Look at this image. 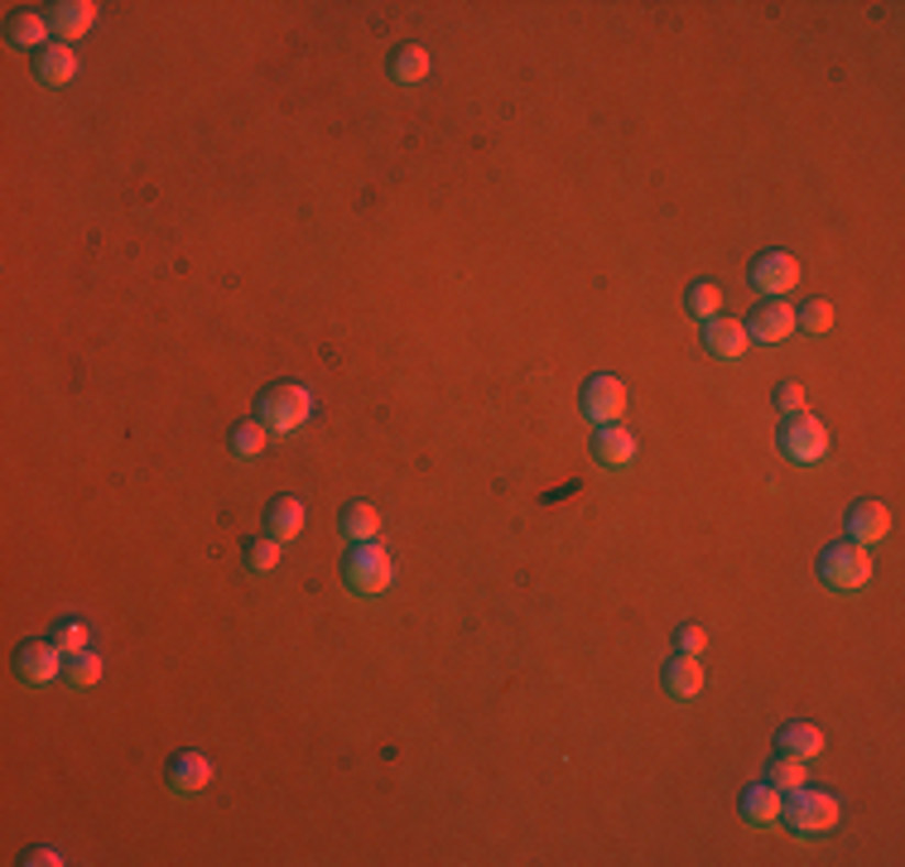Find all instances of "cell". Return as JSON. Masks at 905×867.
<instances>
[{"instance_id":"25","label":"cell","mask_w":905,"mask_h":867,"mask_svg":"<svg viewBox=\"0 0 905 867\" xmlns=\"http://www.w3.org/2000/svg\"><path fill=\"white\" fill-rule=\"evenodd\" d=\"M265 443H271V429H265L261 419H246V425L232 429V453L236 458H261Z\"/></svg>"},{"instance_id":"27","label":"cell","mask_w":905,"mask_h":867,"mask_svg":"<svg viewBox=\"0 0 905 867\" xmlns=\"http://www.w3.org/2000/svg\"><path fill=\"white\" fill-rule=\"evenodd\" d=\"M87 641H92V632H87V622H82V617H63L58 627H54V646L63 650V656H78V650H92Z\"/></svg>"},{"instance_id":"17","label":"cell","mask_w":905,"mask_h":867,"mask_svg":"<svg viewBox=\"0 0 905 867\" xmlns=\"http://www.w3.org/2000/svg\"><path fill=\"white\" fill-rule=\"evenodd\" d=\"M265 520H271V535L279 545L285 540H299V530L309 526V506L299 502V496H275L271 512H265Z\"/></svg>"},{"instance_id":"23","label":"cell","mask_w":905,"mask_h":867,"mask_svg":"<svg viewBox=\"0 0 905 867\" xmlns=\"http://www.w3.org/2000/svg\"><path fill=\"white\" fill-rule=\"evenodd\" d=\"M766 781L790 795V790L809 786V761H805V757H790V751H781V757H775L771 767H766Z\"/></svg>"},{"instance_id":"15","label":"cell","mask_w":905,"mask_h":867,"mask_svg":"<svg viewBox=\"0 0 905 867\" xmlns=\"http://www.w3.org/2000/svg\"><path fill=\"white\" fill-rule=\"evenodd\" d=\"M48 24L63 44H73L97 24V6L92 0H58V6H48Z\"/></svg>"},{"instance_id":"20","label":"cell","mask_w":905,"mask_h":867,"mask_svg":"<svg viewBox=\"0 0 905 867\" xmlns=\"http://www.w3.org/2000/svg\"><path fill=\"white\" fill-rule=\"evenodd\" d=\"M429 68H433V58H429L424 44H400V48H395V58H390V78L400 83V87L424 83Z\"/></svg>"},{"instance_id":"1","label":"cell","mask_w":905,"mask_h":867,"mask_svg":"<svg viewBox=\"0 0 905 867\" xmlns=\"http://www.w3.org/2000/svg\"><path fill=\"white\" fill-rule=\"evenodd\" d=\"M838 820H843V805H838L834 790H814V786H799L785 795V810H781V824L790 834L799 838H824L834 834Z\"/></svg>"},{"instance_id":"24","label":"cell","mask_w":905,"mask_h":867,"mask_svg":"<svg viewBox=\"0 0 905 867\" xmlns=\"http://www.w3.org/2000/svg\"><path fill=\"white\" fill-rule=\"evenodd\" d=\"M828 328H834V304H828V299H809L805 309H795V333L824 338Z\"/></svg>"},{"instance_id":"10","label":"cell","mask_w":905,"mask_h":867,"mask_svg":"<svg viewBox=\"0 0 905 867\" xmlns=\"http://www.w3.org/2000/svg\"><path fill=\"white\" fill-rule=\"evenodd\" d=\"M747 318H751V323H747V338L766 342V348H775V342H785V338H795V304H785V299H761Z\"/></svg>"},{"instance_id":"32","label":"cell","mask_w":905,"mask_h":867,"mask_svg":"<svg viewBox=\"0 0 905 867\" xmlns=\"http://www.w3.org/2000/svg\"><path fill=\"white\" fill-rule=\"evenodd\" d=\"M24 867H63V853L58 848H30L24 853Z\"/></svg>"},{"instance_id":"22","label":"cell","mask_w":905,"mask_h":867,"mask_svg":"<svg viewBox=\"0 0 905 867\" xmlns=\"http://www.w3.org/2000/svg\"><path fill=\"white\" fill-rule=\"evenodd\" d=\"M342 535H347L352 545L376 540V535H380V512H376L372 502H352V506H347V516H342Z\"/></svg>"},{"instance_id":"16","label":"cell","mask_w":905,"mask_h":867,"mask_svg":"<svg viewBox=\"0 0 905 867\" xmlns=\"http://www.w3.org/2000/svg\"><path fill=\"white\" fill-rule=\"evenodd\" d=\"M665 690H670V699H680V704L698 699V690H704V666H698V656H680V650H674V660L665 666Z\"/></svg>"},{"instance_id":"8","label":"cell","mask_w":905,"mask_h":867,"mask_svg":"<svg viewBox=\"0 0 905 867\" xmlns=\"http://www.w3.org/2000/svg\"><path fill=\"white\" fill-rule=\"evenodd\" d=\"M583 415L593 425H621V415H627V381L607 376V372L588 376V386H583Z\"/></svg>"},{"instance_id":"9","label":"cell","mask_w":905,"mask_h":867,"mask_svg":"<svg viewBox=\"0 0 905 867\" xmlns=\"http://www.w3.org/2000/svg\"><path fill=\"white\" fill-rule=\"evenodd\" d=\"M704 348H708L713 362H728V366H737V362H742V356H747V348H751L747 323H742V318H728V314L708 318V323H704Z\"/></svg>"},{"instance_id":"19","label":"cell","mask_w":905,"mask_h":867,"mask_svg":"<svg viewBox=\"0 0 905 867\" xmlns=\"http://www.w3.org/2000/svg\"><path fill=\"white\" fill-rule=\"evenodd\" d=\"M781 751H790V757H805V761H814L824 751V728L819 723H805V718H795V723H785L781 728Z\"/></svg>"},{"instance_id":"4","label":"cell","mask_w":905,"mask_h":867,"mask_svg":"<svg viewBox=\"0 0 905 867\" xmlns=\"http://www.w3.org/2000/svg\"><path fill=\"white\" fill-rule=\"evenodd\" d=\"M872 573H876L872 550H862V545H852V540L828 545V550L819 555V579L834 593H862L867 583H872Z\"/></svg>"},{"instance_id":"13","label":"cell","mask_w":905,"mask_h":867,"mask_svg":"<svg viewBox=\"0 0 905 867\" xmlns=\"http://www.w3.org/2000/svg\"><path fill=\"white\" fill-rule=\"evenodd\" d=\"M891 535V512L882 502H858L848 512V540L862 545V550H872V545H882Z\"/></svg>"},{"instance_id":"26","label":"cell","mask_w":905,"mask_h":867,"mask_svg":"<svg viewBox=\"0 0 905 867\" xmlns=\"http://www.w3.org/2000/svg\"><path fill=\"white\" fill-rule=\"evenodd\" d=\"M101 670H107V660H101L97 650H78V656H68V684H78V690H92V684L101 680Z\"/></svg>"},{"instance_id":"30","label":"cell","mask_w":905,"mask_h":867,"mask_svg":"<svg viewBox=\"0 0 905 867\" xmlns=\"http://www.w3.org/2000/svg\"><path fill=\"white\" fill-rule=\"evenodd\" d=\"M704 646H708V632L698 627V622H684V627L674 632V650H680V656H704Z\"/></svg>"},{"instance_id":"28","label":"cell","mask_w":905,"mask_h":867,"mask_svg":"<svg viewBox=\"0 0 905 867\" xmlns=\"http://www.w3.org/2000/svg\"><path fill=\"white\" fill-rule=\"evenodd\" d=\"M689 314H694V318H704V323L722 314V289L713 285V279H698V285L689 289Z\"/></svg>"},{"instance_id":"11","label":"cell","mask_w":905,"mask_h":867,"mask_svg":"<svg viewBox=\"0 0 905 867\" xmlns=\"http://www.w3.org/2000/svg\"><path fill=\"white\" fill-rule=\"evenodd\" d=\"M785 810V790H775L771 781H757L742 790V824L747 828H775Z\"/></svg>"},{"instance_id":"29","label":"cell","mask_w":905,"mask_h":867,"mask_svg":"<svg viewBox=\"0 0 905 867\" xmlns=\"http://www.w3.org/2000/svg\"><path fill=\"white\" fill-rule=\"evenodd\" d=\"M246 564H251V573H271V569L279 564V540H275V535H265V540H251V545H246Z\"/></svg>"},{"instance_id":"3","label":"cell","mask_w":905,"mask_h":867,"mask_svg":"<svg viewBox=\"0 0 905 867\" xmlns=\"http://www.w3.org/2000/svg\"><path fill=\"white\" fill-rule=\"evenodd\" d=\"M342 583H347L356 597H380V593H390V583H395V559H390V550H386L380 540L356 545V550L347 555V564H342Z\"/></svg>"},{"instance_id":"2","label":"cell","mask_w":905,"mask_h":867,"mask_svg":"<svg viewBox=\"0 0 905 867\" xmlns=\"http://www.w3.org/2000/svg\"><path fill=\"white\" fill-rule=\"evenodd\" d=\"M256 419L275 434V439H289V434H299L313 419V391L299 386V381H279V386L261 391Z\"/></svg>"},{"instance_id":"21","label":"cell","mask_w":905,"mask_h":867,"mask_svg":"<svg viewBox=\"0 0 905 867\" xmlns=\"http://www.w3.org/2000/svg\"><path fill=\"white\" fill-rule=\"evenodd\" d=\"M48 30H54V24H48V15L20 10V15L5 24V40L15 44V48H40V54H44V48H48V44H44V40H48Z\"/></svg>"},{"instance_id":"18","label":"cell","mask_w":905,"mask_h":867,"mask_svg":"<svg viewBox=\"0 0 905 867\" xmlns=\"http://www.w3.org/2000/svg\"><path fill=\"white\" fill-rule=\"evenodd\" d=\"M34 73H40L44 87H68L78 78V54L68 44H48L40 58H34Z\"/></svg>"},{"instance_id":"31","label":"cell","mask_w":905,"mask_h":867,"mask_svg":"<svg viewBox=\"0 0 905 867\" xmlns=\"http://www.w3.org/2000/svg\"><path fill=\"white\" fill-rule=\"evenodd\" d=\"M805 400H809V391L799 386V381H781V386H775V405H781L785 415H805Z\"/></svg>"},{"instance_id":"5","label":"cell","mask_w":905,"mask_h":867,"mask_svg":"<svg viewBox=\"0 0 905 867\" xmlns=\"http://www.w3.org/2000/svg\"><path fill=\"white\" fill-rule=\"evenodd\" d=\"M828 425L824 419H814V415H785V425H781V453L790 458V463H824L828 458Z\"/></svg>"},{"instance_id":"7","label":"cell","mask_w":905,"mask_h":867,"mask_svg":"<svg viewBox=\"0 0 905 867\" xmlns=\"http://www.w3.org/2000/svg\"><path fill=\"white\" fill-rule=\"evenodd\" d=\"M63 670H68V656H63L54 641H24L15 650V674H20V684H30V690L54 684Z\"/></svg>"},{"instance_id":"12","label":"cell","mask_w":905,"mask_h":867,"mask_svg":"<svg viewBox=\"0 0 905 867\" xmlns=\"http://www.w3.org/2000/svg\"><path fill=\"white\" fill-rule=\"evenodd\" d=\"M164 781H169L174 795H202V790L212 786V761L202 757V751H174Z\"/></svg>"},{"instance_id":"14","label":"cell","mask_w":905,"mask_h":867,"mask_svg":"<svg viewBox=\"0 0 905 867\" xmlns=\"http://www.w3.org/2000/svg\"><path fill=\"white\" fill-rule=\"evenodd\" d=\"M593 458L603 468H631L636 463V434L621 425H597L593 434Z\"/></svg>"},{"instance_id":"6","label":"cell","mask_w":905,"mask_h":867,"mask_svg":"<svg viewBox=\"0 0 905 867\" xmlns=\"http://www.w3.org/2000/svg\"><path fill=\"white\" fill-rule=\"evenodd\" d=\"M747 279L761 299H785L790 289L799 285V261L790 256V251H761V256L751 261Z\"/></svg>"}]
</instances>
